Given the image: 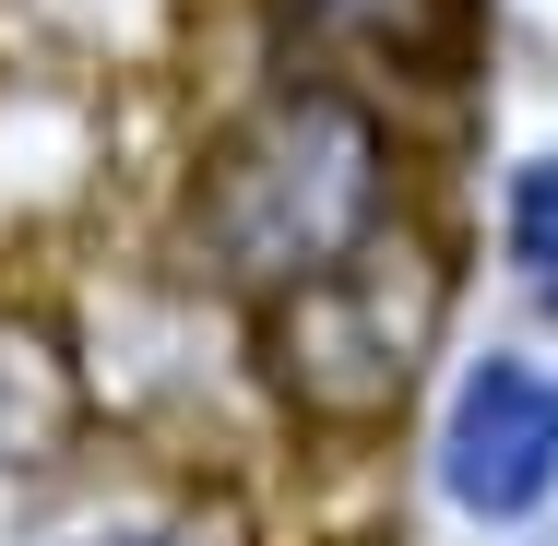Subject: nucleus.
<instances>
[{
    "label": "nucleus",
    "mask_w": 558,
    "mask_h": 546,
    "mask_svg": "<svg viewBox=\"0 0 558 546\" xmlns=\"http://www.w3.org/2000/svg\"><path fill=\"white\" fill-rule=\"evenodd\" d=\"M392 167L404 155H392V131H380V108L356 84L286 72L191 167V203H179L191 274L226 286L238 310H274V298L322 286L333 262H356L392 226Z\"/></svg>",
    "instance_id": "f257e3e1"
},
{
    "label": "nucleus",
    "mask_w": 558,
    "mask_h": 546,
    "mask_svg": "<svg viewBox=\"0 0 558 546\" xmlns=\"http://www.w3.org/2000/svg\"><path fill=\"white\" fill-rule=\"evenodd\" d=\"M440 321H451V262L428 226H380L356 262H333L322 286L250 310V344H262V392L298 416L310 439H380L428 356H440Z\"/></svg>",
    "instance_id": "f03ea898"
},
{
    "label": "nucleus",
    "mask_w": 558,
    "mask_h": 546,
    "mask_svg": "<svg viewBox=\"0 0 558 546\" xmlns=\"http://www.w3.org/2000/svg\"><path fill=\"white\" fill-rule=\"evenodd\" d=\"M440 499L463 523H535L558 499V380L535 356H475L440 416Z\"/></svg>",
    "instance_id": "7ed1b4c3"
},
{
    "label": "nucleus",
    "mask_w": 558,
    "mask_h": 546,
    "mask_svg": "<svg viewBox=\"0 0 558 546\" xmlns=\"http://www.w3.org/2000/svg\"><path fill=\"white\" fill-rule=\"evenodd\" d=\"M84 439V368L36 310H0V475L60 463Z\"/></svg>",
    "instance_id": "20e7f679"
},
{
    "label": "nucleus",
    "mask_w": 558,
    "mask_h": 546,
    "mask_svg": "<svg viewBox=\"0 0 558 546\" xmlns=\"http://www.w3.org/2000/svg\"><path fill=\"white\" fill-rule=\"evenodd\" d=\"M499 250H511V286L558 321V155H523L511 191H499Z\"/></svg>",
    "instance_id": "39448f33"
},
{
    "label": "nucleus",
    "mask_w": 558,
    "mask_h": 546,
    "mask_svg": "<svg viewBox=\"0 0 558 546\" xmlns=\"http://www.w3.org/2000/svg\"><path fill=\"white\" fill-rule=\"evenodd\" d=\"M24 546H226V523L191 511V499H96V511L36 523Z\"/></svg>",
    "instance_id": "423d86ee"
},
{
    "label": "nucleus",
    "mask_w": 558,
    "mask_h": 546,
    "mask_svg": "<svg viewBox=\"0 0 558 546\" xmlns=\"http://www.w3.org/2000/svg\"><path fill=\"white\" fill-rule=\"evenodd\" d=\"M322 24H333V36H356L368 60H404V72H428V60H440L428 0H322Z\"/></svg>",
    "instance_id": "0eeeda50"
}]
</instances>
